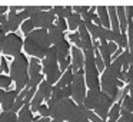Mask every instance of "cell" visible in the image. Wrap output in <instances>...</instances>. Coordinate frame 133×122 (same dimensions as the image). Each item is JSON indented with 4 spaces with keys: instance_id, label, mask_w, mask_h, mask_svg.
Wrapping results in <instances>:
<instances>
[{
    "instance_id": "cell-1",
    "label": "cell",
    "mask_w": 133,
    "mask_h": 122,
    "mask_svg": "<svg viewBox=\"0 0 133 122\" xmlns=\"http://www.w3.org/2000/svg\"><path fill=\"white\" fill-rule=\"evenodd\" d=\"M23 49H24V52H26L27 55L43 60L44 56L47 55V52L52 49V42H50L47 30L35 29L30 35L26 36Z\"/></svg>"
},
{
    "instance_id": "cell-2",
    "label": "cell",
    "mask_w": 133,
    "mask_h": 122,
    "mask_svg": "<svg viewBox=\"0 0 133 122\" xmlns=\"http://www.w3.org/2000/svg\"><path fill=\"white\" fill-rule=\"evenodd\" d=\"M120 73H122V65H119L116 60H113L112 65L106 66V69L102 73V78H100L102 92L109 95L113 102L119 98V82H120L119 78H120Z\"/></svg>"
},
{
    "instance_id": "cell-3",
    "label": "cell",
    "mask_w": 133,
    "mask_h": 122,
    "mask_svg": "<svg viewBox=\"0 0 133 122\" xmlns=\"http://www.w3.org/2000/svg\"><path fill=\"white\" fill-rule=\"evenodd\" d=\"M10 78L16 83V90L22 92L27 88L29 83V60L27 58L20 53L13 59L10 65Z\"/></svg>"
},
{
    "instance_id": "cell-4",
    "label": "cell",
    "mask_w": 133,
    "mask_h": 122,
    "mask_svg": "<svg viewBox=\"0 0 133 122\" xmlns=\"http://www.w3.org/2000/svg\"><path fill=\"white\" fill-rule=\"evenodd\" d=\"M47 108H49V113L52 119L60 122H67L76 109V102L72 98L49 99L47 101Z\"/></svg>"
},
{
    "instance_id": "cell-5",
    "label": "cell",
    "mask_w": 133,
    "mask_h": 122,
    "mask_svg": "<svg viewBox=\"0 0 133 122\" xmlns=\"http://www.w3.org/2000/svg\"><path fill=\"white\" fill-rule=\"evenodd\" d=\"M84 55V79L86 86L89 90L100 89V79H99V70L95 62V50H83Z\"/></svg>"
},
{
    "instance_id": "cell-6",
    "label": "cell",
    "mask_w": 133,
    "mask_h": 122,
    "mask_svg": "<svg viewBox=\"0 0 133 122\" xmlns=\"http://www.w3.org/2000/svg\"><path fill=\"white\" fill-rule=\"evenodd\" d=\"M42 69H43L44 75H46V81L49 82L50 85L55 86L62 78V70L60 66H59V60H57V55L53 50V47L47 52V55L44 56L43 62H42Z\"/></svg>"
},
{
    "instance_id": "cell-7",
    "label": "cell",
    "mask_w": 133,
    "mask_h": 122,
    "mask_svg": "<svg viewBox=\"0 0 133 122\" xmlns=\"http://www.w3.org/2000/svg\"><path fill=\"white\" fill-rule=\"evenodd\" d=\"M87 96L86 90V79H84V69H80L75 72L72 82V99L76 102V105H83Z\"/></svg>"
},
{
    "instance_id": "cell-8",
    "label": "cell",
    "mask_w": 133,
    "mask_h": 122,
    "mask_svg": "<svg viewBox=\"0 0 133 122\" xmlns=\"http://www.w3.org/2000/svg\"><path fill=\"white\" fill-rule=\"evenodd\" d=\"M29 19V16L23 12V7L20 6H10L9 7V16H7V22H4L2 25V29L4 32H16L20 26V23L23 25V22H26Z\"/></svg>"
},
{
    "instance_id": "cell-9",
    "label": "cell",
    "mask_w": 133,
    "mask_h": 122,
    "mask_svg": "<svg viewBox=\"0 0 133 122\" xmlns=\"http://www.w3.org/2000/svg\"><path fill=\"white\" fill-rule=\"evenodd\" d=\"M23 45L24 40L20 38L19 35L16 33H9L4 39V43H3V53L4 56H17L22 53V49H23Z\"/></svg>"
},
{
    "instance_id": "cell-10",
    "label": "cell",
    "mask_w": 133,
    "mask_h": 122,
    "mask_svg": "<svg viewBox=\"0 0 133 122\" xmlns=\"http://www.w3.org/2000/svg\"><path fill=\"white\" fill-rule=\"evenodd\" d=\"M43 75H42V65L37 58H32L29 62V83L27 88L30 89H37L39 85L43 82Z\"/></svg>"
},
{
    "instance_id": "cell-11",
    "label": "cell",
    "mask_w": 133,
    "mask_h": 122,
    "mask_svg": "<svg viewBox=\"0 0 133 122\" xmlns=\"http://www.w3.org/2000/svg\"><path fill=\"white\" fill-rule=\"evenodd\" d=\"M113 105H115V102L112 101V98H110L109 95H106L104 92H100V95H99L97 101H96V103H95L93 111H95L96 115L100 116L103 121H107L109 111L112 109Z\"/></svg>"
},
{
    "instance_id": "cell-12",
    "label": "cell",
    "mask_w": 133,
    "mask_h": 122,
    "mask_svg": "<svg viewBox=\"0 0 133 122\" xmlns=\"http://www.w3.org/2000/svg\"><path fill=\"white\" fill-rule=\"evenodd\" d=\"M30 20L33 22L36 29H44V30H49L50 27L55 25L56 17H55V13L52 10H46V12H40L37 13L36 16L30 17Z\"/></svg>"
},
{
    "instance_id": "cell-13",
    "label": "cell",
    "mask_w": 133,
    "mask_h": 122,
    "mask_svg": "<svg viewBox=\"0 0 133 122\" xmlns=\"http://www.w3.org/2000/svg\"><path fill=\"white\" fill-rule=\"evenodd\" d=\"M19 90H3L0 89V106L3 108V112H9L15 106L16 98L19 96Z\"/></svg>"
},
{
    "instance_id": "cell-14",
    "label": "cell",
    "mask_w": 133,
    "mask_h": 122,
    "mask_svg": "<svg viewBox=\"0 0 133 122\" xmlns=\"http://www.w3.org/2000/svg\"><path fill=\"white\" fill-rule=\"evenodd\" d=\"M70 55H72V69L73 72H77V70L83 69L84 68V55L82 52V49L73 46L72 50H70Z\"/></svg>"
},
{
    "instance_id": "cell-15",
    "label": "cell",
    "mask_w": 133,
    "mask_h": 122,
    "mask_svg": "<svg viewBox=\"0 0 133 122\" xmlns=\"http://www.w3.org/2000/svg\"><path fill=\"white\" fill-rule=\"evenodd\" d=\"M89 113L90 109H87L84 105H76L75 112L72 113V116L69 118L67 122H87L89 121Z\"/></svg>"
},
{
    "instance_id": "cell-16",
    "label": "cell",
    "mask_w": 133,
    "mask_h": 122,
    "mask_svg": "<svg viewBox=\"0 0 133 122\" xmlns=\"http://www.w3.org/2000/svg\"><path fill=\"white\" fill-rule=\"evenodd\" d=\"M47 33H49L50 42H52L53 46L57 45V43H60V42H63V40H66V39H64V32L62 29H59L56 25H53V26L47 30Z\"/></svg>"
},
{
    "instance_id": "cell-17",
    "label": "cell",
    "mask_w": 133,
    "mask_h": 122,
    "mask_svg": "<svg viewBox=\"0 0 133 122\" xmlns=\"http://www.w3.org/2000/svg\"><path fill=\"white\" fill-rule=\"evenodd\" d=\"M99 42H100V45H99L100 56H102V59H103L104 65L109 66V65H112V52H110V49H109V42H106V40H99Z\"/></svg>"
},
{
    "instance_id": "cell-18",
    "label": "cell",
    "mask_w": 133,
    "mask_h": 122,
    "mask_svg": "<svg viewBox=\"0 0 133 122\" xmlns=\"http://www.w3.org/2000/svg\"><path fill=\"white\" fill-rule=\"evenodd\" d=\"M96 15L100 19V26L110 29V19H109V12H107V6H97L96 7Z\"/></svg>"
},
{
    "instance_id": "cell-19",
    "label": "cell",
    "mask_w": 133,
    "mask_h": 122,
    "mask_svg": "<svg viewBox=\"0 0 133 122\" xmlns=\"http://www.w3.org/2000/svg\"><path fill=\"white\" fill-rule=\"evenodd\" d=\"M109 12V19H110V29L116 33H120V25H119L117 13H116V6H107Z\"/></svg>"
},
{
    "instance_id": "cell-20",
    "label": "cell",
    "mask_w": 133,
    "mask_h": 122,
    "mask_svg": "<svg viewBox=\"0 0 133 122\" xmlns=\"http://www.w3.org/2000/svg\"><path fill=\"white\" fill-rule=\"evenodd\" d=\"M116 13H117L119 25H120V33L127 32V17H126V7L124 6H116Z\"/></svg>"
},
{
    "instance_id": "cell-21",
    "label": "cell",
    "mask_w": 133,
    "mask_h": 122,
    "mask_svg": "<svg viewBox=\"0 0 133 122\" xmlns=\"http://www.w3.org/2000/svg\"><path fill=\"white\" fill-rule=\"evenodd\" d=\"M73 75H75V72H73L72 68H69V69L66 70V72L62 75L60 81L57 82V83L55 85L56 88H67V86H72V82H73Z\"/></svg>"
},
{
    "instance_id": "cell-22",
    "label": "cell",
    "mask_w": 133,
    "mask_h": 122,
    "mask_svg": "<svg viewBox=\"0 0 133 122\" xmlns=\"http://www.w3.org/2000/svg\"><path fill=\"white\" fill-rule=\"evenodd\" d=\"M17 113H19L17 115L19 122H33L35 121V118H33V112H32V109H30V105H24Z\"/></svg>"
},
{
    "instance_id": "cell-23",
    "label": "cell",
    "mask_w": 133,
    "mask_h": 122,
    "mask_svg": "<svg viewBox=\"0 0 133 122\" xmlns=\"http://www.w3.org/2000/svg\"><path fill=\"white\" fill-rule=\"evenodd\" d=\"M37 92L43 96L44 101H49L52 98V93H53V85H50L47 81H43L37 88Z\"/></svg>"
},
{
    "instance_id": "cell-24",
    "label": "cell",
    "mask_w": 133,
    "mask_h": 122,
    "mask_svg": "<svg viewBox=\"0 0 133 122\" xmlns=\"http://www.w3.org/2000/svg\"><path fill=\"white\" fill-rule=\"evenodd\" d=\"M52 12L55 13V16H57V17L67 19L73 13V7L72 6H53Z\"/></svg>"
},
{
    "instance_id": "cell-25",
    "label": "cell",
    "mask_w": 133,
    "mask_h": 122,
    "mask_svg": "<svg viewBox=\"0 0 133 122\" xmlns=\"http://www.w3.org/2000/svg\"><path fill=\"white\" fill-rule=\"evenodd\" d=\"M46 10H52V7L50 6H24L23 7V12L29 16V19L36 16L40 12H46Z\"/></svg>"
},
{
    "instance_id": "cell-26",
    "label": "cell",
    "mask_w": 133,
    "mask_h": 122,
    "mask_svg": "<svg viewBox=\"0 0 133 122\" xmlns=\"http://www.w3.org/2000/svg\"><path fill=\"white\" fill-rule=\"evenodd\" d=\"M66 20H67V29L77 30L79 26H80V23H82V16L77 15V13H72Z\"/></svg>"
},
{
    "instance_id": "cell-27",
    "label": "cell",
    "mask_w": 133,
    "mask_h": 122,
    "mask_svg": "<svg viewBox=\"0 0 133 122\" xmlns=\"http://www.w3.org/2000/svg\"><path fill=\"white\" fill-rule=\"evenodd\" d=\"M120 111H122V103L120 102H116L112 106V109L109 111V116H107V121L110 122H117L120 119Z\"/></svg>"
},
{
    "instance_id": "cell-28",
    "label": "cell",
    "mask_w": 133,
    "mask_h": 122,
    "mask_svg": "<svg viewBox=\"0 0 133 122\" xmlns=\"http://www.w3.org/2000/svg\"><path fill=\"white\" fill-rule=\"evenodd\" d=\"M43 101H44L43 96L36 90L35 96H33L32 102H30V109H32V112H39V108L42 106V102H43Z\"/></svg>"
},
{
    "instance_id": "cell-29",
    "label": "cell",
    "mask_w": 133,
    "mask_h": 122,
    "mask_svg": "<svg viewBox=\"0 0 133 122\" xmlns=\"http://www.w3.org/2000/svg\"><path fill=\"white\" fill-rule=\"evenodd\" d=\"M0 122H19L17 113L9 111V112H2L0 113Z\"/></svg>"
},
{
    "instance_id": "cell-30",
    "label": "cell",
    "mask_w": 133,
    "mask_h": 122,
    "mask_svg": "<svg viewBox=\"0 0 133 122\" xmlns=\"http://www.w3.org/2000/svg\"><path fill=\"white\" fill-rule=\"evenodd\" d=\"M95 62H96V68H97V70L103 73V72H104V69H106V65H104L103 59H102L99 49H96V50H95Z\"/></svg>"
},
{
    "instance_id": "cell-31",
    "label": "cell",
    "mask_w": 133,
    "mask_h": 122,
    "mask_svg": "<svg viewBox=\"0 0 133 122\" xmlns=\"http://www.w3.org/2000/svg\"><path fill=\"white\" fill-rule=\"evenodd\" d=\"M120 103H122V108H123V109H126V111H129V112L133 113V98L130 95L124 96L120 101Z\"/></svg>"
},
{
    "instance_id": "cell-32",
    "label": "cell",
    "mask_w": 133,
    "mask_h": 122,
    "mask_svg": "<svg viewBox=\"0 0 133 122\" xmlns=\"http://www.w3.org/2000/svg\"><path fill=\"white\" fill-rule=\"evenodd\" d=\"M35 29H36V27H35V25H33V22L30 20V19H27V20L23 22V25H22V32H23L26 36L30 35Z\"/></svg>"
},
{
    "instance_id": "cell-33",
    "label": "cell",
    "mask_w": 133,
    "mask_h": 122,
    "mask_svg": "<svg viewBox=\"0 0 133 122\" xmlns=\"http://www.w3.org/2000/svg\"><path fill=\"white\" fill-rule=\"evenodd\" d=\"M12 78L7 75H0V89H9L12 85Z\"/></svg>"
},
{
    "instance_id": "cell-34",
    "label": "cell",
    "mask_w": 133,
    "mask_h": 122,
    "mask_svg": "<svg viewBox=\"0 0 133 122\" xmlns=\"http://www.w3.org/2000/svg\"><path fill=\"white\" fill-rule=\"evenodd\" d=\"M69 39L75 43L76 47H79V49H83V43H82V39L80 36H79V33H70L69 35Z\"/></svg>"
},
{
    "instance_id": "cell-35",
    "label": "cell",
    "mask_w": 133,
    "mask_h": 122,
    "mask_svg": "<svg viewBox=\"0 0 133 122\" xmlns=\"http://www.w3.org/2000/svg\"><path fill=\"white\" fill-rule=\"evenodd\" d=\"M73 7V13H77V15H83V13L89 12L92 6H72Z\"/></svg>"
},
{
    "instance_id": "cell-36",
    "label": "cell",
    "mask_w": 133,
    "mask_h": 122,
    "mask_svg": "<svg viewBox=\"0 0 133 122\" xmlns=\"http://www.w3.org/2000/svg\"><path fill=\"white\" fill-rule=\"evenodd\" d=\"M55 25L59 27V29H62V30H63V32L67 29V20H66V19L57 17V19H56V22H55Z\"/></svg>"
},
{
    "instance_id": "cell-37",
    "label": "cell",
    "mask_w": 133,
    "mask_h": 122,
    "mask_svg": "<svg viewBox=\"0 0 133 122\" xmlns=\"http://www.w3.org/2000/svg\"><path fill=\"white\" fill-rule=\"evenodd\" d=\"M39 113H40V118H50V113H49V108L47 105H42L39 108Z\"/></svg>"
},
{
    "instance_id": "cell-38",
    "label": "cell",
    "mask_w": 133,
    "mask_h": 122,
    "mask_svg": "<svg viewBox=\"0 0 133 122\" xmlns=\"http://www.w3.org/2000/svg\"><path fill=\"white\" fill-rule=\"evenodd\" d=\"M0 69H2V72H4V73H7L10 70L9 65H7V62H6V58H2V60H0Z\"/></svg>"
},
{
    "instance_id": "cell-39",
    "label": "cell",
    "mask_w": 133,
    "mask_h": 122,
    "mask_svg": "<svg viewBox=\"0 0 133 122\" xmlns=\"http://www.w3.org/2000/svg\"><path fill=\"white\" fill-rule=\"evenodd\" d=\"M89 121L90 122H106V121H103L100 116L96 115L95 112H92V111H90V113H89Z\"/></svg>"
},
{
    "instance_id": "cell-40",
    "label": "cell",
    "mask_w": 133,
    "mask_h": 122,
    "mask_svg": "<svg viewBox=\"0 0 133 122\" xmlns=\"http://www.w3.org/2000/svg\"><path fill=\"white\" fill-rule=\"evenodd\" d=\"M126 7V17L127 20H133V6H124Z\"/></svg>"
},
{
    "instance_id": "cell-41",
    "label": "cell",
    "mask_w": 133,
    "mask_h": 122,
    "mask_svg": "<svg viewBox=\"0 0 133 122\" xmlns=\"http://www.w3.org/2000/svg\"><path fill=\"white\" fill-rule=\"evenodd\" d=\"M6 32L2 29V25H0V47L3 49V43H4V39H6Z\"/></svg>"
},
{
    "instance_id": "cell-42",
    "label": "cell",
    "mask_w": 133,
    "mask_h": 122,
    "mask_svg": "<svg viewBox=\"0 0 133 122\" xmlns=\"http://www.w3.org/2000/svg\"><path fill=\"white\" fill-rule=\"evenodd\" d=\"M52 119L50 118H39V119H35L33 122H50Z\"/></svg>"
},
{
    "instance_id": "cell-43",
    "label": "cell",
    "mask_w": 133,
    "mask_h": 122,
    "mask_svg": "<svg viewBox=\"0 0 133 122\" xmlns=\"http://www.w3.org/2000/svg\"><path fill=\"white\" fill-rule=\"evenodd\" d=\"M6 10H9V7H7V6H0V15H4Z\"/></svg>"
},
{
    "instance_id": "cell-44",
    "label": "cell",
    "mask_w": 133,
    "mask_h": 122,
    "mask_svg": "<svg viewBox=\"0 0 133 122\" xmlns=\"http://www.w3.org/2000/svg\"><path fill=\"white\" fill-rule=\"evenodd\" d=\"M2 50H3V49H2V47H0V53H2Z\"/></svg>"
},
{
    "instance_id": "cell-45",
    "label": "cell",
    "mask_w": 133,
    "mask_h": 122,
    "mask_svg": "<svg viewBox=\"0 0 133 122\" xmlns=\"http://www.w3.org/2000/svg\"><path fill=\"white\" fill-rule=\"evenodd\" d=\"M87 122H90V121H87Z\"/></svg>"
}]
</instances>
